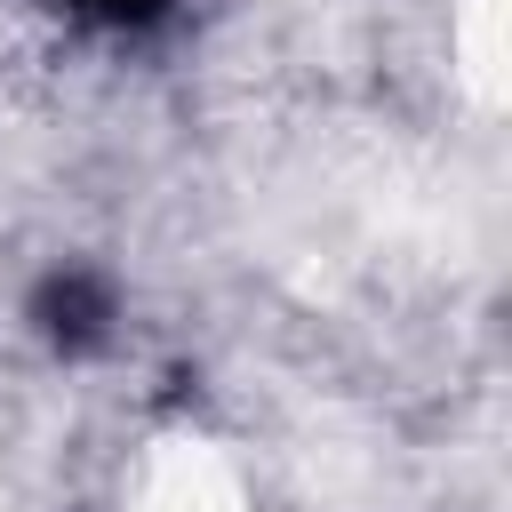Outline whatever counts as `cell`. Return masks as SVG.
Here are the masks:
<instances>
[{
	"mask_svg": "<svg viewBox=\"0 0 512 512\" xmlns=\"http://www.w3.org/2000/svg\"><path fill=\"white\" fill-rule=\"evenodd\" d=\"M32 320H40V336H48L56 352H88V344L104 336L112 304H104V288H96L88 272H56V280H40Z\"/></svg>",
	"mask_w": 512,
	"mask_h": 512,
	"instance_id": "cell-1",
	"label": "cell"
},
{
	"mask_svg": "<svg viewBox=\"0 0 512 512\" xmlns=\"http://www.w3.org/2000/svg\"><path fill=\"white\" fill-rule=\"evenodd\" d=\"M64 8L104 16V24H144V16H160V0H64Z\"/></svg>",
	"mask_w": 512,
	"mask_h": 512,
	"instance_id": "cell-2",
	"label": "cell"
}]
</instances>
